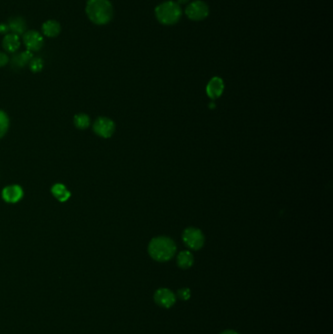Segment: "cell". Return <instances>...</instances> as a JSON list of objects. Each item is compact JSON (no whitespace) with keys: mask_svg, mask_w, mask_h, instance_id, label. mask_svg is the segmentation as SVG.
Listing matches in <instances>:
<instances>
[{"mask_svg":"<svg viewBox=\"0 0 333 334\" xmlns=\"http://www.w3.org/2000/svg\"><path fill=\"white\" fill-rule=\"evenodd\" d=\"M85 13L93 24L105 26L113 20L114 7L109 0H87Z\"/></svg>","mask_w":333,"mask_h":334,"instance_id":"cell-1","label":"cell"},{"mask_svg":"<svg viewBox=\"0 0 333 334\" xmlns=\"http://www.w3.org/2000/svg\"><path fill=\"white\" fill-rule=\"evenodd\" d=\"M175 243L167 237L153 239L148 247L150 256L158 262H166L172 259L176 253Z\"/></svg>","mask_w":333,"mask_h":334,"instance_id":"cell-2","label":"cell"},{"mask_svg":"<svg viewBox=\"0 0 333 334\" xmlns=\"http://www.w3.org/2000/svg\"><path fill=\"white\" fill-rule=\"evenodd\" d=\"M156 18L161 25L173 26L177 24L182 17V8L176 1H165L157 6Z\"/></svg>","mask_w":333,"mask_h":334,"instance_id":"cell-3","label":"cell"},{"mask_svg":"<svg viewBox=\"0 0 333 334\" xmlns=\"http://www.w3.org/2000/svg\"><path fill=\"white\" fill-rule=\"evenodd\" d=\"M185 14L190 20L198 22L208 17L209 8L204 1L195 0L186 7Z\"/></svg>","mask_w":333,"mask_h":334,"instance_id":"cell-4","label":"cell"},{"mask_svg":"<svg viewBox=\"0 0 333 334\" xmlns=\"http://www.w3.org/2000/svg\"><path fill=\"white\" fill-rule=\"evenodd\" d=\"M182 238L185 245L193 250H198L204 245V236L199 229H186Z\"/></svg>","mask_w":333,"mask_h":334,"instance_id":"cell-5","label":"cell"},{"mask_svg":"<svg viewBox=\"0 0 333 334\" xmlns=\"http://www.w3.org/2000/svg\"><path fill=\"white\" fill-rule=\"evenodd\" d=\"M23 42L27 47V50L31 52H37L42 48L44 39L37 31H27L23 35Z\"/></svg>","mask_w":333,"mask_h":334,"instance_id":"cell-6","label":"cell"},{"mask_svg":"<svg viewBox=\"0 0 333 334\" xmlns=\"http://www.w3.org/2000/svg\"><path fill=\"white\" fill-rule=\"evenodd\" d=\"M94 132L102 138H110L116 130V124L107 118H99L93 125Z\"/></svg>","mask_w":333,"mask_h":334,"instance_id":"cell-7","label":"cell"},{"mask_svg":"<svg viewBox=\"0 0 333 334\" xmlns=\"http://www.w3.org/2000/svg\"><path fill=\"white\" fill-rule=\"evenodd\" d=\"M154 300L159 307L164 309H169L175 304V293L165 287L158 288L154 294Z\"/></svg>","mask_w":333,"mask_h":334,"instance_id":"cell-8","label":"cell"},{"mask_svg":"<svg viewBox=\"0 0 333 334\" xmlns=\"http://www.w3.org/2000/svg\"><path fill=\"white\" fill-rule=\"evenodd\" d=\"M24 196L22 187L18 185L7 186L2 191V198L8 203H17Z\"/></svg>","mask_w":333,"mask_h":334,"instance_id":"cell-9","label":"cell"},{"mask_svg":"<svg viewBox=\"0 0 333 334\" xmlns=\"http://www.w3.org/2000/svg\"><path fill=\"white\" fill-rule=\"evenodd\" d=\"M224 81L222 80V78L218 77V76H214L210 79V81L208 82L207 86H206V94L208 95V97H210L211 99H217L219 98L222 93L224 92Z\"/></svg>","mask_w":333,"mask_h":334,"instance_id":"cell-10","label":"cell"},{"mask_svg":"<svg viewBox=\"0 0 333 334\" xmlns=\"http://www.w3.org/2000/svg\"><path fill=\"white\" fill-rule=\"evenodd\" d=\"M21 41L19 35L15 34H7L2 39V47L3 49L8 53L17 52L20 48Z\"/></svg>","mask_w":333,"mask_h":334,"instance_id":"cell-11","label":"cell"},{"mask_svg":"<svg viewBox=\"0 0 333 334\" xmlns=\"http://www.w3.org/2000/svg\"><path fill=\"white\" fill-rule=\"evenodd\" d=\"M42 34L47 36V37H56L60 35L61 33V25L59 24V22L55 21V20H48L46 21L41 28Z\"/></svg>","mask_w":333,"mask_h":334,"instance_id":"cell-12","label":"cell"},{"mask_svg":"<svg viewBox=\"0 0 333 334\" xmlns=\"http://www.w3.org/2000/svg\"><path fill=\"white\" fill-rule=\"evenodd\" d=\"M34 58L33 52L27 50L25 52H21L15 55L11 60V65L14 69H22L26 65H28L31 60Z\"/></svg>","mask_w":333,"mask_h":334,"instance_id":"cell-13","label":"cell"},{"mask_svg":"<svg viewBox=\"0 0 333 334\" xmlns=\"http://www.w3.org/2000/svg\"><path fill=\"white\" fill-rule=\"evenodd\" d=\"M8 27L9 30L12 32V34L21 35H24L27 30V25L26 21L22 17H12L9 19L8 21Z\"/></svg>","mask_w":333,"mask_h":334,"instance_id":"cell-14","label":"cell"},{"mask_svg":"<svg viewBox=\"0 0 333 334\" xmlns=\"http://www.w3.org/2000/svg\"><path fill=\"white\" fill-rule=\"evenodd\" d=\"M53 196L61 202H65L69 200L70 197V192L68 188L63 184H55L51 189Z\"/></svg>","mask_w":333,"mask_h":334,"instance_id":"cell-15","label":"cell"},{"mask_svg":"<svg viewBox=\"0 0 333 334\" xmlns=\"http://www.w3.org/2000/svg\"><path fill=\"white\" fill-rule=\"evenodd\" d=\"M193 254L188 251V250H185V251H181L178 256H177V265L179 268L181 269H189L193 266Z\"/></svg>","mask_w":333,"mask_h":334,"instance_id":"cell-16","label":"cell"},{"mask_svg":"<svg viewBox=\"0 0 333 334\" xmlns=\"http://www.w3.org/2000/svg\"><path fill=\"white\" fill-rule=\"evenodd\" d=\"M73 123L76 128L84 130L89 127L90 125V118L85 114H78L74 117Z\"/></svg>","mask_w":333,"mask_h":334,"instance_id":"cell-17","label":"cell"},{"mask_svg":"<svg viewBox=\"0 0 333 334\" xmlns=\"http://www.w3.org/2000/svg\"><path fill=\"white\" fill-rule=\"evenodd\" d=\"M9 129V118L7 114L0 110V138L4 137Z\"/></svg>","mask_w":333,"mask_h":334,"instance_id":"cell-18","label":"cell"},{"mask_svg":"<svg viewBox=\"0 0 333 334\" xmlns=\"http://www.w3.org/2000/svg\"><path fill=\"white\" fill-rule=\"evenodd\" d=\"M29 65H30V69L33 72H39L43 69L44 63L41 58H33L31 60V62L29 63Z\"/></svg>","mask_w":333,"mask_h":334,"instance_id":"cell-19","label":"cell"},{"mask_svg":"<svg viewBox=\"0 0 333 334\" xmlns=\"http://www.w3.org/2000/svg\"><path fill=\"white\" fill-rule=\"evenodd\" d=\"M177 295H178V298L181 299L183 301H187V300L191 298V290L187 287L181 288V289L178 290Z\"/></svg>","mask_w":333,"mask_h":334,"instance_id":"cell-20","label":"cell"},{"mask_svg":"<svg viewBox=\"0 0 333 334\" xmlns=\"http://www.w3.org/2000/svg\"><path fill=\"white\" fill-rule=\"evenodd\" d=\"M9 63V57L6 53L0 52V68L5 67Z\"/></svg>","mask_w":333,"mask_h":334,"instance_id":"cell-21","label":"cell"},{"mask_svg":"<svg viewBox=\"0 0 333 334\" xmlns=\"http://www.w3.org/2000/svg\"><path fill=\"white\" fill-rule=\"evenodd\" d=\"M10 32L7 24H0V35H7Z\"/></svg>","mask_w":333,"mask_h":334,"instance_id":"cell-22","label":"cell"},{"mask_svg":"<svg viewBox=\"0 0 333 334\" xmlns=\"http://www.w3.org/2000/svg\"><path fill=\"white\" fill-rule=\"evenodd\" d=\"M220 334H239L237 331H235V330H231V329H228V330H225V331H223V332H221Z\"/></svg>","mask_w":333,"mask_h":334,"instance_id":"cell-23","label":"cell"},{"mask_svg":"<svg viewBox=\"0 0 333 334\" xmlns=\"http://www.w3.org/2000/svg\"><path fill=\"white\" fill-rule=\"evenodd\" d=\"M190 0H178V4H186V3H188Z\"/></svg>","mask_w":333,"mask_h":334,"instance_id":"cell-24","label":"cell"}]
</instances>
